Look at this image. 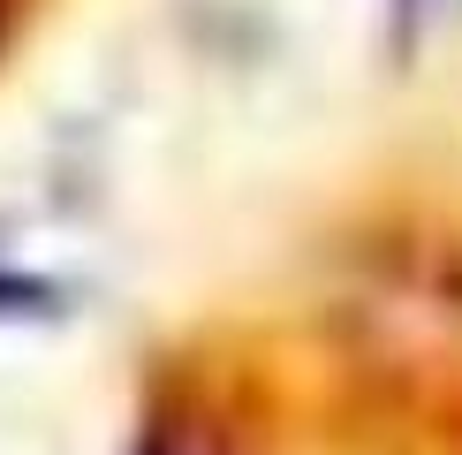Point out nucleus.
I'll list each match as a JSON object with an SVG mask.
<instances>
[{
	"mask_svg": "<svg viewBox=\"0 0 462 455\" xmlns=\"http://www.w3.org/2000/svg\"><path fill=\"white\" fill-rule=\"evenodd\" d=\"M38 303H46L38 281H0V311H38Z\"/></svg>",
	"mask_w": 462,
	"mask_h": 455,
	"instance_id": "nucleus-2",
	"label": "nucleus"
},
{
	"mask_svg": "<svg viewBox=\"0 0 462 455\" xmlns=\"http://www.w3.org/2000/svg\"><path fill=\"white\" fill-rule=\"evenodd\" d=\"M137 455H227V448L213 441V432H198V425H160Z\"/></svg>",
	"mask_w": 462,
	"mask_h": 455,
	"instance_id": "nucleus-1",
	"label": "nucleus"
}]
</instances>
